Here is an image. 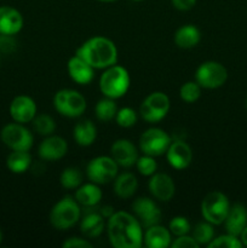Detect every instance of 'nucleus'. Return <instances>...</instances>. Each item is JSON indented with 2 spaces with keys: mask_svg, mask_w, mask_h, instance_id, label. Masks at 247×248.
Returning a JSON list of instances; mask_svg holds the SVG:
<instances>
[{
  "mask_svg": "<svg viewBox=\"0 0 247 248\" xmlns=\"http://www.w3.org/2000/svg\"><path fill=\"white\" fill-rule=\"evenodd\" d=\"M133 1H143V0H133Z\"/></svg>",
  "mask_w": 247,
  "mask_h": 248,
  "instance_id": "obj_45",
  "label": "nucleus"
},
{
  "mask_svg": "<svg viewBox=\"0 0 247 248\" xmlns=\"http://www.w3.org/2000/svg\"><path fill=\"white\" fill-rule=\"evenodd\" d=\"M114 212H115V211H114V208L109 205L103 206V207L101 208V211H99V213L103 216V218H110L111 216H113Z\"/></svg>",
  "mask_w": 247,
  "mask_h": 248,
  "instance_id": "obj_41",
  "label": "nucleus"
},
{
  "mask_svg": "<svg viewBox=\"0 0 247 248\" xmlns=\"http://www.w3.org/2000/svg\"><path fill=\"white\" fill-rule=\"evenodd\" d=\"M1 240H2V232L1 230H0V244H1Z\"/></svg>",
  "mask_w": 247,
  "mask_h": 248,
  "instance_id": "obj_44",
  "label": "nucleus"
},
{
  "mask_svg": "<svg viewBox=\"0 0 247 248\" xmlns=\"http://www.w3.org/2000/svg\"><path fill=\"white\" fill-rule=\"evenodd\" d=\"M110 156L115 160L119 166L128 169V167L136 165V161L138 159V152L137 148L131 140H118L111 145Z\"/></svg>",
  "mask_w": 247,
  "mask_h": 248,
  "instance_id": "obj_15",
  "label": "nucleus"
},
{
  "mask_svg": "<svg viewBox=\"0 0 247 248\" xmlns=\"http://www.w3.org/2000/svg\"><path fill=\"white\" fill-rule=\"evenodd\" d=\"M225 230L227 234L234 235V236H240L242 230L247 225V210L241 203H235L230 206V210L228 212L227 218L224 220Z\"/></svg>",
  "mask_w": 247,
  "mask_h": 248,
  "instance_id": "obj_20",
  "label": "nucleus"
},
{
  "mask_svg": "<svg viewBox=\"0 0 247 248\" xmlns=\"http://www.w3.org/2000/svg\"><path fill=\"white\" fill-rule=\"evenodd\" d=\"M228 79V70L222 63L207 61L196 69L195 80L203 89H218Z\"/></svg>",
  "mask_w": 247,
  "mask_h": 248,
  "instance_id": "obj_8",
  "label": "nucleus"
},
{
  "mask_svg": "<svg viewBox=\"0 0 247 248\" xmlns=\"http://www.w3.org/2000/svg\"><path fill=\"white\" fill-rule=\"evenodd\" d=\"M9 110L15 123L27 124L33 121L36 116V104L33 98L26 94H21L12 99Z\"/></svg>",
  "mask_w": 247,
  "mask_h": 248,
  "instance_id": "obj_13",
  "label": "nucleus"
},
{
  "mask_svg": "<svg viewBox=\"0 0 247 248\" xmlns=\"http://www.w3.org/2000/svg\"><path fill=\"white\" fill-rule=\"evenodd\" d=\"M81 210L75 199L64 196L55 203L50 212V222L53 228L58 230H65L74 227L80 219Z\"/></svg>",
  "mask_w": 247,
  "mask_h": 248,
  "instance_id": "obj_4",
  "label": "nucleus"
},
{
  "mask_svg": "<svg viewBox=\"0 0 247 248\" xmlns=\"http://www.w3.org/2000/svg\"><path fill=\"white\" fill-rule=\"evenodd\" d=\"M64 248H91L92 244L84 237H69L62 244Z\"/></svg>",
  "mask_w": 247,
  "mask_h": 248,
  "instance_id": "obj_39",
  "label": "nucleus"
},
{
  "mask_svg": "<svg viewBox=\"0 0 247 248\" xmlns=\"http://www.w3.org/2000/svg\"><path fill=\"white\" fill-rule=\"evenodd\" d=\"M171 144V137L164 130L157 127L148 128L139 138V148L143 154L150 156H160L166 154Z\"/></svg>",
  "mask_w": 247,
  "mask_h": 248,
  "instance_id": "obj_11",
  "label": "nucleus"
},
{
  "mask_svg": "<svg viewBox=\"0 0 247 248\" xmlns=\"http://www.w3.org/2000/svg\"><path fill=\"white\" fill-rule=\"evenodd\" d=\"M239 237H240V240H241L242 245L247 247V225H246V228H245V229L242 230V232H241V234H240Z\"/></svg>",
  "mask_w": 247,
  "mask_h": 248,
  "instance_id": "obj_42",
  "label": "nucleus"
},
{
  "mask_svg": "<svg viewBox=\"0 0 247 248\" xmlns=\"http://www.w3.org/2000/svg\"><path fill=\"white\" fill-rule=\"evenodd\" d=\"M33 126L35 132L41 136H51L56 130V123L47 114H40L33 119Z\"/></svg>",
  "mask_w": 247,
  "mask_h": 248,
  "instance_id": "obj_30",
  "label": "nucleus"
},
{
  "mask_svg": "<svg viewBox=\"0 0 247 248\" xmlns=\"http://www.w3.org/2000/svg\"><path fill=\"white\" fill-rule=\"evenodd\" d=\"M75 55L86 61L94 69H106L118 62V48L115 44L104 36L90 38L77 48Z\"/></svg>",
  "mask_w": 247,
  "mask_h": 248,
  "instance_id": "obj_2",
  "label": "nucleus"
},
{
  "mask_svg": "<svg viewBox=\"0 0 247 248\" xmlns=\"http://www.w3.org/2000/svg\"><path fill=\"white\" fill-rule=\"evenodd\" d=\"M246 108H247V99H246Z\"/></svg>",
  "mask_w": 247,
  "mask_h": 248,
  "instance_id": "obj_46",
  "label": "nucleus"
},
{
  "mask_svg": "<svg viewBox=\"0 0 247 248\" xmlns=\"http://www.w3.org/2000/svg\"><path fill=\"white\" fill-rule=\"evenodd\" d=\"M74 135L75 142L81 147H89L96 140L97 137V128L91 120H81L74 126Z\"/></svg>",
  "mask_w": 247,
  "mask_h": 248,
  "instance_id": "obj_25",
  "label": "nucleus"
},
{
  "mask_svg": "<svg viewBox=\"0 0 247 248\" xmlns=\"http://www.w3.org/2000/svg\"><path fill=\"white\" fill-rule=\"evenodd\" d=\"M198 0H171L172 5L179 11H188L195 6Z\"/></svg>",
  "mask_w": 247,
  "mask_h": 248,
  "instance_id": "obj_40",
  "label": "nucleus"
},
{
  "mask_svg": "<svg viewBox=\"0 0 247 248\" xmlns=\"http://www.w3.org/2000/svg\"><path fill=\"white\" fill-rule=\"evenodd\" d=\"M191 236L195 239L199 245H208L215 237V230L211 223H199L194 227L193 235Z\"/></svg>",
  "mask_w": 247,
  "mask_h": 248,
  "instance_id": "obj_31",
  "label": "nucleus"
},
{
  "mask_svg": "<svg viewBox=\"0 0 247 248\" xmlns=\"http://www.w3.org/2000/svg\"><path fill=\"white\" fill-rule=\"evenodd\" d=\"M116 113H118V107H116L115 102H114V99L108 98V97L99 99L97 102L96 107H94L96 118L102 123H109L113 119H115Z\"/></svg>",
  "mask_w": 247,
  "mask_h": 248,
  "instance_id": "obj_28",
  "label": "nucleus"
},
{
  "mask_svg": "<svg viewBox=\"0 0 247 248\" xmlns=\"http://www.w3.org/2000/svg\"><path fill=\"white\" fill-rule=\"evenodd\" d=\"M16 40L12 35L0 34V51L4 53H11L16 50Z\"/></svg>",
  "mask_w": 247,
  "mask_h": 248,
  "instance_id": "obj_38",
  "label": "nucleus"
},
{
  "mask_svg": "<svg viewBox=\"0 0 247 248\" xmlns=\"http://www.w3.org/2000/svg\"><path fill=\"white\" fill-rule=\"evenodd\" d=\"M201 40V33L194 24H185L177 29L174 34V43L181 48L195 47Z\"/></svg>",
  "mask_w": 247,
  "mask_h": 248,
  "instance_id": "obj_24",
  "label": "nucleus"
},
{
  "mask_svg": "<svg viewBox=\"0 0 247 248\" xmlns=\"http://www.w3.org/2000/svg\"><path fill=\"white\" fill-rule=\"evenodd\" d=\"M31 165V156L27 150H12L6 159V166L12 173H24Z\"/></svg>",
  "mask_w": 247,
  "mask_h": 248,
  "instance_id": "obj_27",
  "label": "nucleus"
},
{
  "mask_svg": "<svg viewBox=\"0 0 247 248\" xmlns=\"http://www.w3.org/2000/svg\"><path fill=\"white\" fill-rule=\"evenodd\" d=\"M166 157L170 166L176 170H184L191 164L193 152H191V148L184 140H178L171 142L166 152Z\"/></svg>",
  "mask_w": 247,
  "mask_h": 248,
  "instance_id": "obj_16",
  "label": "nucleus"
},
{
  "mask_svg": "<svg viewBox=\"0 0 247 248\" xmlns=\"http://www.w3.org/2000/svg\"><path fill=\"white\" fill-rule=\"evenodd\" d=\"M74 199L79 205L84 207H93L98 205L99 201L102 200V190L98 184L91 182V183H86L77 188Z\"/></svg>",
  "mask_w": 247,
  "mask_h": 248,
  "instance_id": "obj_23",
  "label": "nucleus"
},
{
  "mask_svg": "<svg viewBox=\"0 0 247 248\" xmlns=\"http://www.w3.org/2000/svg\"><path fill=\"white\" fill-rule=\"evenodd\" d=\"M55 109L67 118H79L86 109V99L75 90H60L53 97Z\"/></svg>",
  "mask_w": 247,
  "mask_h": 248,
  "instance_id": "obj_6",
  "label": "nucleus"
},
{
  "mask_svg": "<svg viewBox=\"0 0 247 248\" xmlns=\"http://www.w3.org/2000/svg\"><path fill=\"white\" fill-rule=\"evenodd\" d=\"M170 98L164 92H153L145 97L139 108L140 116L147 123H159L170 110Z\"/></svg>",
  "mask_w": 247,
  "mask_h": 248,
  "instance_id": "obj_7",
  "label": "nucleus"
},
{
  "mask_svg": "<svg viewBox=\"0 0 247 248\" xmlns=\"http://www.w3.org/2000/svg\"><path fill=\"white\" fill-rule=\"evenodd\" d=\"M200 245L195 241L193 236H189L186 235H182V236H177V239H174L171 242L172 248H198Z\"/></svg>",
  "mask_w": 247,
  "mask_h": 248,
  "instance_id": "obj_37",
  "label": "nucleus"
},
{
  "mask_svg": "<svg viewBox=\"0 0 247 248\" xmlns=\"http://www.w3.org/2000/svg\"><path fill=\"white\" fill-rule=\"evenodd\" d=\"M119 165L111 156H97L86 167L87 178L96 184H107L118 176Z\"/></svg>",
  "mask_w": 247,
  "mask_h": 248,
  "instance_id": "obj_9",
  "label": "nucleus"
},
{
  "mask_svg": "<svg viewBox=\"0 0 247 248\" xmlns=\"http://www.w3.org/2000/svg\"><path fill=\"white\" fill-rule=\"evenodd\" d=\"M104 218L99 212H86L80 223V230L85 237H98L104 230Z\"/></svg>",
  "mask_w": 247,
  "mask_h": 248,
  "instance_id": "obj_22",
  "label": "nucleus"
},
{
  "mask_svg": "<svg viewBox=\"0 0 247 248\" xmlns=\"http://www.w3.org/2000/svg\"><path fill=\"white\" fill-rule=\"evenodd\" d=\"M61 186L65 189H77L82 183V173L75 167H68L61 173Z\"/></svg>",
  "mask_w": 247,
  "mask_h": 248,
  "instance_id": "obj_29",
  "label": "nucleus"
},
{
  "mask_svg": "<svg viewBox=\"0 0 247 248\" xmlns=\"http://www.w3.org/2000/svg\"><path fill=\"white\" fill-rule=\"evenodd\" d=\"M169 230L171 232V234L174 235V236H182V235H186V234H189V232L191 230L190 222H189L185 217L177 216V217L172 218V220L170 222Z\"/></svg>",
  "mask_w": 247,
  "mask_h": 248,
  "instance_id": "obj_36",
  "label": "nucleus"
},
{
  "mask_svg": "<svg viewBox=\"0 0 247 248\" xmlns=\"http://www.w3.org/2000/svg\"><path fill=\"white\" fill-rule=\"evenodd\" d=\"M97 1H101V2H113V1H116V0H97Z\"/></svg>",
  "mask_w": 247,
  "mask_h": 248,
  "instance_id": "obj_43",
  "label": "nucleus"
},
{
  "mask_svg": "<svg viewBox=\"0 0 247 248\" xmlns=\"http://www.w3.org/2000/svg\"><path fill=\"white\" fill-rule=\"evenodd\" d=\"M229 210V199L220 191L208 193L201 203V213L203 219L212 225H219L224 223Z\"/></svg>",
  "mask_w": 247,
  "mask_h": 248,
  "instance_id": "obj_5",
  "label": "nucleus"
},
{
  "mask_svg": "<svg viewBox=\"0 0 247 248\" xmlns=\"http://www.w3.org/2000/svg\"><path fill=\"white\" fill-rule=\"evenodd\" d=\"M23 28V16L11 6H0V34L15 35Z\"/></svg>",
  "mask_w": 247,
  "mask_h": 248,
  "instance_id": "obj_18",
  "label": "nucleus"
},
{
  "mask_svg": "<svg viewBox=\"0 0 247 248\" xmlns=\"http://www.w3.org/2000/svg\"><path fill=\"white\" fill-rule=\"evenodd\" d=\"M242 246L244 245H242L240 237L230 234L213 237L212 241L207 245L208 248H241Z\"/></svg>",
  "mask_w": 247,
  "mask_h": 248,
  "instance_id": "obj_33",
  "label": "nucleus"
},
{
  "mask_svg": "<svg viewBox=\"0 0 247 248\" xmlns=\"http://www.w3.org/2000/svg\"><path fill=\"white\" fill-rule=\"evenodd\" d=\"M68 143L60 136H47L39 145V156L46 161L60 160L67 154Z\"/></svg>",
  "mask_w": 247,
  "mask_h": 248,
  "instance_id": "obj_17",
  "label": "nucleus"
},
{
  "mask_svg": "<svg viewBox=\"0 0 247 248\" xmlns=\"http://www.w3.org/2000/svg\"><path fill=\"white\" fill-rule=\"evenodd\" d=\"M130 74L121 65L114 64L106 68L99 79V90L104 97L118 99L125 96L130 87Z\"/></svg>",
  "mask_w": 247,
  "mask_h": 248,
  "instance_id": "obj_3",
  "label": "nucleus"
},
{
  "mask_svg": "<svg viewBox=\"0 0 247 248\" xmlns=\"http://www.w3.org/2000/svg\"><path fill=\"white\" fill-rule=\"evenodd\" d=\"M115 121L120 127H132L137 123V113L132 108H130V107H124V108L118 109V113L115 115Z\"/></svg>",
  "mask_w": 247,
  "mask_h": 248,
  "instance_id": "obj_34",
  "label": "nucleus"
},
{
  "mask_svg": "<svg viewBox=\"0 0 247 248\" xmlns=\"http://www.w3.org/2000/svg\"><path fill=\"white\" fill-rule=\"evenodd\" d=\"M138 188V181L135 174L130 172L120 174L114 182V193L121 199H130L136 194Z\"/></svg>",
  "mask_w": 247,
  "mask_h": 248,
  "instance_id": "obj_26",
  "label": "nucleus"
},
{
  "mask_svg": "<svg viewBox=\"0 0 247 248\" xmlns=\"http://www.w3.org/2000/svg\"><path fill=\"white\" fill-rule=\"evenodd\" d=\"M136 167H137L138 172H139L142 176L150 177L156 172L157 164L156 161H155L154 156L144 154L143 156L138 157L137 161H136Z\"/></svg>",
  "mask_w": 247,
  "mask_h": 248,
  "instance_id": "obj_35",
  "label": "nucleus"
},
{
  "mask_svg": "<svg viewBox=\"0 0 247 248\" xmlns=\"http://www.w3.org/2000/svg\"><path fill=\"white\" fill-rule=\"evenodd\" d=\"M150 194L154 196L156 200L167 202L171 200L176 191L174 182L169 174L166 173H156L155 172L153 176H150L149 183H148Z\"/></svg>",
  "mask_w": 247,
  "mask_h": 248,
  "instance_id": "obj_14",
  "label": "nucleus"
},
{
  "mask_svg": "<svg viewBox=\"0 0 247 248\" xmlns=\"http://www.w3.org/2000/svg\"><path fill=\"white\" fill-rule=\"evenodd\" d=\"M2 143L11 150H27L33 147L34 138L31 131L22 124L14 123L4 126L0 132Z\"/></svg>",
  "mask_w": 247,
  "mask_h": 248,
  "instance_id": "obj_10",
  "label": "nucleus"
},
{
  "mask_svg": "<svg viewBox=\"0 0 247 248\" xmlns=\"http://www.w3.org/2000/svg\"><path fill=\"white\" fill-rule=\"evenodd\" d=\"M132 210L136 218L144 228L159 224L161 220V211L159 206L149 198H138L132 203Z\"/></svg>",
  "mask_w": 247,
  "mask_h": 248,
  "instance_id": "obj_12",
  "label": "nucleus"
},
{
  "mask_svg": "<svg viewBox=\"0 0 247 248\" xmlns=\"http://www.w3.org/2000/svg\"><path fill=\"white\" fill-rule=\"evenodd\" d=\"M109 241L115 248H139L143 245L142 224L136 218L124 211L114 212L108 218Z\"/></svg>",
  "mask_w": 247,
  "mask_h": 248,
  "instance_id": "obj_1",
  "label": "nucleus"
},
{
  "mask_svg": "<svg viewBox=\"0 0 247 248\" xmlns=\"http://www.w3.org/2000/svg\"><path fill=\"white\" fill-rule=\"evenodd\" d=\"M68 73L73 81L79 85H87L93 80L94 68L91 67L86 61L82 60L79 56H73L67 64Z\"/></svg>",
  "mask_w": 247,
  "mask_h": 248,
  "instance_id": "obj_19",
  "label": "nucleus"
},
{
  "mask_svg": "<svg viewBox=\"0 0 247 248\" xmlns=\"http://www.w3.org/2000/svg\"><path fill=\"white\" fill-rule=\"evenodd\" d=\"M179 96L186 103H194L201 96V86L196 81H186L179 89Z\"/></svg>",
  "mask_w": 247,
  "mask_h": 248,
  "instance_id": "obj_32",
  "label": "nucleus"
},
{
  "mask_svg": "<svg viewBox=\"0 0 247 248\" xmlns=\"http://www.w3.org/2000/svg\"><path fill=\"white\" fill-rule=\"evenodd\" d=\"M143 241L148 248H167L171 246V232L159 224L147 228Z\"/></svg>",
  "mask_w": 247,
  "mask_h": 248,
  "instance_id": "obj_21",
  "label": "nucleus"
}]
</instances>
